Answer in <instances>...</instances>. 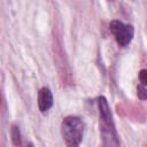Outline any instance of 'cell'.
<instances>
[{
	"label": "cell",
	"instance_id": "1",
	"mask_svg": "<svg viewBox=\"0 0 147 147\" xmlns=\"http://www.w3.org/2000/svg\"><path fill=\"white\" fill-rule=\"evenodd\" d=\"M98 106L100 114V130L102 134L103 147H118V139L107 100L103 96H100L98 99Z\"/></svg>",
	"mask_w": 147,
	"mask_h": 147
},
{
	"label": "cell",
	"instance_id": "2",
	"mask_svg": "<svg viewBox=\"0 0 147 147\" xmlns=\"http://www.w3.org/2000/svg\"><path fill=\"white\" fill-rule=\"evenodd\" d=\"M61 133L67 147H78L83 139L84 124L76 116H68L61 124Z\"/></svg>",
	"mask_w": 147,
	"mask_h": 147
},
{
	"label": "cell",
	"instance_id": "3",
	"mask_svg": "<svg viewBox=\"0 0 147 147\" xmlns=\"http://www.w3.org/2000/svg\"><path fill=\"white\" fill-rule=\"evenodd\" d=\"M109 29L114 34L117 44L119 46H126L133 38V28L132 25L124 24L121 21H113L109 24Z\"/></svg>",
	"mask_w": 147,
	"mask_h": 147
},
{
	"label": "cell",
	"instance_id": "4",
	"mask_svg": "<svg viewBox=\"0 0 147 147\" xmlns=\"http://www.w3.org/2000/svg\"><path fill=\"white\" fill-rule=\"evenodd\" d=\"M53 105V95L48 87H42L38 93V107L39 110L45 113Z\"/></svg>",
	"mask_w": 147,
	"mask_h": 147
},
{
	"label": "cell",
	"instance_id": "5",
	"mask_svg": "<svg viewBox=\"0 0 147 147\" xmlns=\"http://www.w3.org/2000/svg\"><path fill=\"white\" fill-rule=\"evenodd\" d=\"M11 137H13V142L15 146L20 147L21 146V133H20V130L17 126H13V130H11Z\"/></svg>",
	"mask_w": 147,
	"mask_h": 147
},
{
	"label": "cell",
	"instance_id": "6",
	"mask_svg": "<svg viewBox=\"0 0 147 147\" xmlns=\"http://www.w3.org/2000/svg\"><path fill=\"white\" fill-rule=\"evenodd\" d=\"M138 95L141 100H145L146 99V86L144 85H139L138 86Z\"/></svg>",
	"mask_w": 147,
	"mask_h": 147
},
{
	"label": "cell",
	"instance_id": "7",
	"mask_svg": "<svg viewBox=\"0 0 147 147\" xmlns=\"http://www.w3.org/2000/svg\"><path fill=\"white\" fill-rule=\"evenodd\" d=\"M139 79H140L141 85L146 86V83H147V80H146V70H141V71H140V74H139Z\"/></svg>",
	"mask_w": 147,
	"mask_h": 147
},
{
	"label": "cell",
	"instance_id": "8",
	"mask_svg": "<svg viewBox=\"0 0 147 147\" xmlns=\"http://www.w3.org/2000/svg\"><path fill=\"white\" fill-rule=\"evenodd\" d=\"M28 147H32V145H31V144H29V146H28Z\"/></svg>",
	"mask_w": 147,
	"mask_h": 147
}]
</instances>
